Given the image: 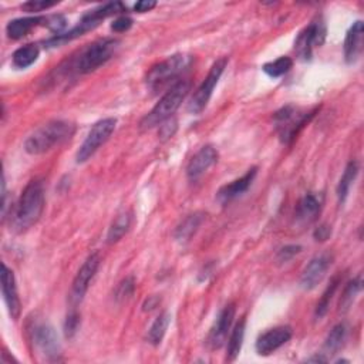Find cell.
I'll list each match as a JSON object with an SVG mask.
<instances>
[{"label":"cell","mask_w":364,"mask_h":364,"mask_svg":"<svg viewBox=\"0 0 364 364\" xmlns=\"http://www.w3.org/2000/svg\"><path fill=\"white\" fill-rule=\"evenodd\" d=\"M45 211V184L42 180H32L23 189L11 219L18 232L32 228ZM11 216V218H12Z\"/></svg>","instance_id":"1"},{"label":"cell","mask_w":364,"mask_h":364,"mask_svg":"<svg viewBox=\"0 0 364 364\" xmlns=\"http://www.w3.org/2000/svg\"><path fill=\"white\" fill-rule=\"evenodd\" d=\"M76 131L74 124L64 119H53L39 127L25 141V151L30 155H42L52 151L56 146L66 143Z\"/></svg>","instance_id":"2"},{"label":"cell","mask_w":364,"mask_h":364,"mask_svg":"<svg viewBox=\"0 0 364 364\" xmlns=\"http://www.w3.org/2000/svg\"><path fill=\"white\" fill-rule=\"evenodd\" d=\"M191 90V83L188 80L177 81L155 104V107L141 119L140 127L143 130H150L161 126L164 121L172 118L175 111L181 107L185 97Z\"/></svg>","instance_id":"3"},{"label":"cell","mask_w":364,"mask_h":364,"mask_svg":"<svg viewBox=\"0 0 364 364\" xmlns=\"http://www.w3.org/2000/svg\"><path fill=\"white\" fill-rule=\"evenodd\" d=\"M126 11H127V8L121 2H111V4H105L102 6H98L93 11H90L88 13H86L76 28H73L71 30L64 32L61 35L53 36L45 45L47 47H56V46H60L63 43L71 42V40L83 36L84 33L95 29L100 25V22H102L104 19H107L110 16H114V15H118V13H123Z\"/></svg>","instance_id":"4"},{"label":"cell","mask_w":364,"mask_h":364,"mask_svg":"<svg viewBox=\"0 0 364 364\" xmlns=\"http://www.w3.org/2000/svg\"><path fill=\"white\" fill-rule=\"evenodd\" d=\"M118 40L110 37L95 40L94 43L83 49L78 57H76L71 61V70L76 74H88L97 70L114 56L115 50L118 49Z\"/></svg>","instance_id":"5"},{"label":"cell","mask_w":364,"mask_h":364,"mask_svg":"<svg viewBox=\"0 0 364 364\" xmlns=\"http://www.w3.org/2000/svg\"><path fill=\"white\" fill-rule=\"evenodd\" d=\"M316 111L317 108L312 111H300L299 108L286 105L281 108L278 112H275L274 119L281 141L283 144H292L295 139L299 136V133L303 130V127L310 123V119L315 117Z\"/></svg>","instance_id":"6"},{"label":"cell","mask_w":364,"mask_h":364,"mask_svg":"<svg viewBox=\"0 0 364 364\" xmlns=\"http://www.w3.org/2000/svg\"><path fill=\"white\" fill-rule=\"evenodd\" d=\"M33 350L46 361L61 360V344L54 327L47 322H33L29 326Z\"/></svg>","instance_id":"7"},{"label":"cell","mask_w":364,"mask_h":364,"mask_svg":"<svg viewBox=\"0 0 364 364\" xmlns=\"http://www.w3.org/2000/svg\"><path fill=\"white\" fill-rule=\"evenodd\" d=\"M191 59L185 54L171 56L150 69L147 73V84L153 91L161 90L170 81L175 80L185 69H188Z\"/></svg>","instance_id":"8"},{"label":"cell","mask_w":364,"mask_h":364,"mask_svg":"<svg viewBox=\"0 0 364 364\" xmlns=\"http://www.w3.org/2000/svg\"><path fill=\"white\" fill-rule=\"evenodd\" d=\"M226 66H228V57H221L212 64L208 76L201 83V86L196 88V91L194 93V95L191 97V100L188 102V111L191 114H199L205 110Z\"/></svg>","instance_id":"9"},{"label":"cell","mask_w":364,"mask_h":364,"mask_svg":"<svg viewBox=\"0 0 364 364\" xmlns=\"http://www.w3.org/2000/svg\"><path fill=\"white\" fill-rule=\"evenodd\" d=\"M115 126H117L115 118H104V119H100L98 123H95L77 151V155H76L77 163L83 164L88 161L98 151V148L108 141V139L115 130Z\"/></svg>","instance_id":"10"},{"label":"cell","mask_w":364,"mask_h":364,"mask_svg":"<svg viewBox=\"0 0 364 364\" xmlns=\"http://www.w3.org/2000/svg\"><path fill=\"white\" fill-rule=\"evenodd\" d=\"M326 25L322 19L313 20L295 40V52L302 60H310L315 47H320L326 40Z\"/></svg>","instance_id":"11"},{"label":"cell","mask_w":364,"mask_h":364,"mask_svg":"<svg viewBox=\"0 0 364 364\" xmlns=\"http://www.w3.org/2000/svg\"><path fill=\"white\" fill-rule=\"evenodd\" d=\"M100 264H101V258L95 252V254H91L86 259V262L81 265V268L78 269V272L73 281L71 292H70V300L73 305H78L84 299V296L90 288V283L94 279V276L100 268Z\"/></svg>","instance_id":"12"},{"label":"cell","mask_w":364,"mask_h":364,"mask_svg":"<svg viewBox=\"0 0 364 364\" xmlns=\"http://www.w3.org/2000/svg\"><path fill=\"white\" fill-rule=\"evenodd\" d=\"M235 313H236L235 305L229 303L218 315L213 326L209 330L208 339H206V344L211 350H218L225 344L226 337L230 331L233 319H235Z\"/></svg>","instance_id":"13"},{"label":"cell","mask_w":364,"mask_h":364,"mask_svg":"<svg viewBox=\"0 0 364 364\" xmlns=\"http://www.w3.org/2000/svg\"><path fill=\"white\" fill-rule=\"evenodd\" d=\"M331 264H333V257L330 254H322L313 258L302 272L300 282H299L300 288L303 290H313L315 288H317V285L322 283V281L324 279Z\"/></svg>","instance_id":"14"},{"label":"cell","mask_w":364,"mask_h":364,"mask_svg":"<svg viewBox=\"0 0 364 364\" xmlns=\"http://www.w3.org/2000/svg\"><path fill=\"white\" fill-rule=\"evenodd\" d=\"M293 336L290 326H278L262 333L257 340V353L259 356H271L285 346Z\"/></svg>","instance_id":"15"},{"label":"cell","mask_w":364,"mask_h":364,"mask_svg":"<svg viewBox=\"0 0 364 364\" xmlns=\"http://www.w3.org/2000/svg\"><path fill=\"white\" fill-rule=\"evenodd\" d=\"M219 154L215 147L205 146L202 147L188 163L187 167V177L191 182L198 181L211 167L218 163Z\"/></svg>","instance_id":"16"},{"label":"cell","mask_w":364,"mask_h":364,"mask_svg":"<svg viewBox=\"0 0 364 364\" xmlns=\"http://www.w3.org/2000/svg\"><path fill=\"white\" fill-rule=\"evenodd\" d=\"M2 293L5 303L8 306L9 315L13 320H18L22 310V303L18 292L16 278L12 269H9L5 264L2 265Z\"/></svg>","instance_id":"17"},{"label":"cell","mask_w":364,"mask_h":364,"mask_svg":"<svg viewBox=\"0 0 364 364\" xmlns=\"http://www.w3.org/2000/svg\"><path fill=\"white\" fill-rule=\"evenodd\" d=\"M257 174H258V168L254 167V168H251L245 175H242L240 178L232 181L230 184L223 185V187L218 191V194H216L218 202L222 204V205H226V204L232 202L233 199H236L237 196H240L242 194H245V192L251 188V185H252V182H254Z\"/></svg>","instance_id":"18"},{"label":"cell","mask_w":364,"mask_h":364,"mask_svg":"<svg viewBox=\"0 0 364 364\" xmlns=\"http://www.w3.org/2000/svg\"><path fill=\"white\" fill-rule=\"evenodd\" d=\"M322 206H323L322 194H315V192L306 194L296 206V211H295L296 222L302 225L313 222L319 216Z\"/></svg>","instance_id":"19"},{"label":"cell","mask_w":364,"mask_h":364,"mask_svg":"<svg viewBox=\"0 0 364 364\" xmlns=\"http://www.w3.org/2000/svg\"><path fill=\"white\" fill-rule=\"evenodd\" d=\"M363 32L364 26L361 20L353 23L344 39V59L348 64L357 61L363 49Z\"/></svg>","instance_id":"20"},{"label":"cell","mask_w":364,"mask_h":364,"mask_svg":"<svg viewBox=\"0 0 364 364\" xmlns=\"http://www.w3.org/2000/svg\"><path fill=\"white\" fill-rule=\"evenodd\" d=\"M47 18L43 16H33V18H20L11 20L6 26L8 37L12 40H20L25 36H28L35 28L37 26H46Z\"/></svg>","instance_id":"21"},{"label":"cell","mask_w":364,"mask_h":364,"mask_svg":"<svg viewBox=\"0 0 364 364\" xmlns=\"http://www.w3.org/2000/svg\"><path fill=\"white\" fill-rule=\"evenodd\" d=\"M205 219V213L204 212H194L191 215H188L175 229V233H174V237L178 240V242H187L189 240L195 233L196 230L199 229V226L202 225Z\"/></svg>","instance_id":"22"},{"label":"cell","mask_w":364,"mask_h":364,"mask_svg":"<svg viewBox=\"0 0 364 364\" xmlns=\"http://www.w3.org/2000/svg\"><path fill=\"white\" fill-rule=\"evenodd\" d=\"M245 326H247V320L245 317H242L233 327L228 340L226 361H235L236 357L240 354L242 346H244V339H245Z\"/></svg>","instance_id":"23"},{"label":"cell","mask_w":364,"mask_h":364,"mask_svg":"<svg viewBox=\"0 0 364 364\" xmlns=\"http://www.w3.org/2000/svg\"><path fill=\"white\" fill-rule=\"evenodd\" d=\"M346 337H347V327L344 323H339L336 324L330 333L327 334L326 340H324V346H323V354L327 357V356H334L337 354L341 347L344 346V341H346Z\"/></svg>","instance_id":"24"},{"label":"cell","mask_w":364,"mask_h":364,"mask_svg":"<svg viewBox=\"0 0 364 364\" xmlns=\"http://www.w3.org/2000/svg\"><path fill=\"white\" fill-rule=\"evenodd\" d=\"M39 56L40 49L37 45H26L13 53L12 61L16 69H28L37 61Z\"/></svg>","instance_id":"25"},{"label":"cell","mask_w":364,"mask_h":364,"mask_svg":"<svg viewBox=\"0 0 364 364\" xmlns=\"http://www.w3.org/2000/svg\"><path fill=\"white\" fill-rule=\"evenodd\" d=\"M171 324V315L168 312H163L153 323V326L148 330L147 340L153 346H160L164 340V336Z\"/></svg>","instance_id":"26"},{"label":"cell","mask_w":364,"mask_h":364,"mask_svg":"<svg viewBox=\"0 0 364 364\" xmlns=\"http://www.w3.org/2000/svg\"><path fill=\"white\" fill-rule=\"evenodd\" d=\"M357 174H358V164L356 161H350L339 181V185H337V198H339L340 204H343L346 201V198L350 192V188L357 178Z\"/></svg>","instance_id":"27"},{"label":"cell","mask_w":364,"mask_h":364,"mask_svg":"<svg viewBox=\"0 0 364 364\" xmlns=\"http://www.w3.org/2000/svg\"><path fill=\"white\" fill-rule=\"evenodd\" d=\"M341 283V275H336L331 281H330V285L326 288V290L323 292L320 300L317 302L316 305V309H315V317L316 320H320L322 317H324V315L327 313L329 307H330V302L336 293V290L339 289V285Z\"/></svg>","instance_id":"28"},{"label":"cell","mask_w":364,"mask_h":364,"mask_svg":"<svg viewBox=\"0 0 364 364\" xmlns=\"http://www.w3.org/2000/svg\"><path fill=\"white\" fill-rule=\"evenodd\" d=\"M361 288H363V281H361L360 275L346 285V288H344V290L341 293L340 302H339V312L346 313L351 307V305L356 300L357 295L361 292Z\"/></svg>","instance_id":"29"},{"label":"cell","mask_w":364,"mask_h":364,"mask_svg":"<svg viewBox=\"0 0 364 364\" xmlns=\"http://www.w3.org/2000/svg\"><path fill=\"white\" fill-rule=\"evenodd\" d=\"M131 225V216L129 213H123L117 216V219L111 223L108 233H107V244H115L121 237H123Z\"/></svg>","instance_id":"30"},{"label":"cell","mask_w":364,"mask_h":364,"mask_svg":"<svg viewBox=\"0 0 364 364\" xmlns=\"http://www.w3.org/2000/svg\"><path fill=\"white\" fill-rule=\"evenodd\" d=\"M293 67V60L289 57V56H282L271 63H266L264 66V71L272 77V78H278V77H282L285 76L286 73L290 71V69Z\"/></svg>","instance_id":"31"},{"label":"cell","mask_w":364,"mask_h":364,"mask_svg":"<svg viewBox=\"0 0 364 364\" xmlns=\"http://www.w3.org/2000/svg\"><path fill=\"white\" fill-rule=\"evenodd\" d=\"M136 290V279L133 276H129L126 278L123 282H121L117 289H115V299L118 302H123V300H127L129 298L133 296Z\"/></svg>","instance_id":"32"},{"label":"cell","mask_w":364,"mask_h":364,"mask_svg":"<svg viewBox=\"0 0 364 364\" xmlns=\"http://www.w3.org/2000/svg\"><path fill=\"white\" fill-rule=\"evenodd\" d=\"M78 326H80V315L76 312V310H71L67 317H66V322H64V333H66V337L71 339L77 330H78Z\"/></svg>","instance_id":"33"},{"label":"cell","mask_w":364,"mask_h":364,"mask_svg":"<svg viewBox=\"0 0 364 364\" xmlns=\"http://www.w3.org/2000/svg\"><path fill=\"white\" fill-rule=\"evenodd\" d=\"M56 5H59V2H49V0H30V2H26L22 6V9L29 13H33V12H42V11L50 9Z\"/></svg>","instance_id":"34"},{"label":"cell","mask_w":364,"mask_h":364,"mask_svg":"<svg viewBox=\"0 0 364 364\" xmlns=\"http://www.w3.org/2000/svg\"><path fill=\"white\" fill-rule=\"evenodd\" d=\"M300 252H302L300 245H286L278 252L276 259H278L279 264H288L290 259H293Z\"/></svg>","instance_id":"35"},{"label":"cell","mask_w":364,"mask_h":364,"mask_svg":"<svg viewBox=\"0 0 364 364\" xmlns=\"http://www.w3.org/2000/svg\"><path fill=\"white\" fill-rule=\"evenodd\" d=\"M133 26V19L129 16H119L111 23V30L115 33H124Z\"/></svg>","instance_id":"36"},{"label":"cell","mask_w":364,"mask_h":364,"mask_svg":"<svg viewBox=\"0 0 364 364\" xmlns=\"http://www.w3.org/2000/svg\"><path fill=\"white\" fill-rule=\"evenodd\" d=\"M160 127H161V129H160L161 137H163V139H170V137L174 136V133H175V130H177V121L172 119V118H170V119L164 121V123H163Z\"/></svg>","instance_id":"37"},{"label":"cell","mask_w":364,"mask_h":364,"mask_svg":"<svg viewBox=\"0 0 364 364\" xmlns=\"http://www.w3.org/2000/svg\"><path fill=\"white\" fill-rule=\"evenodd\" d=\"M331 235V226H329L327 223H323L320 226H317L313 232V237L317 240V242H324L330 237Z\"/></svg>","instance_id":"38"},{"label":"cell","mask_w":364,"mask_h":364,"mask_svg":"<svg viewBox=\"0 0 364 364\" xmlns=\"http://www.w3.org/2000/svg\"><path fill=\"white\" fill-rule=\"evenodd\" d=\"M155 6H157V2H154V0H141V2L136 4L134 11L139 13H146L153 11Z\"/></svg>","instance_id":"39"},{"label":"cell","mask_w":364,"mask_h":364,"mask_svg":"<svg viewBox=\"0 0 364 364\" xmlns=\"http://www.w3.org/2000/svg\"><path fill=\"white\" fill-rule=\"evenodd\" d=\"M160 303V298H157V296H151V298H148L147 300H146V303H144V310L147 312V310H153V309H155L157 307V305Z\"/></svg>","instance_id":"40"}]
</instances>
